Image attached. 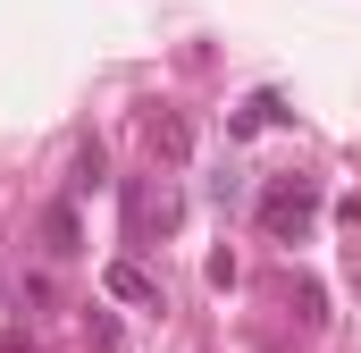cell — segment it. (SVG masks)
Listing matches in <instances>:
<instances>
[{
	"mask_svg": "<svg viewBox=\"0 0 361 353\" xmlns=\"http://www.w3.org/2000/svg\"><path fill=\"white\" fill-rule=\"evenodd\" d=\"M311 219H319V193H311V185H277L269 202H261V227H269L277 244H302Z\"/></svg>",
	"mask_w": 361,
	"mask_h": 353,
	"instance_id": "obj_1",
	"label": "cell"
},
{
	"mask_svg": "<svg viewBox=\"0 0 361 353\" xmlns=\"http://www.w3.org/2000/svg\"><path fill=\"white\" fill-rule=\"evenodd\" d=\"M177 193H169V185H143V193H135V244H143V236H152V227H160V236H169V227H177Z\"/></svg>",
	"mask_w": 361,
	"mask_h": 353,
	"instance_id": "obj_2",
	"label": "cell"
},
{
	"mask_svg": "<svg viewBox=\"0 0 361 353\" xmlns=\"http://www.w3.org/2000/svg\"><path fill=\"white\" fill-rule=\"evenodd\" d=\"M109 294H118V303H160V286H152L135 261H109Z\"/></svg>",
	"mask_w": 361,
	"mask_h": 353,
	"instance_id": "obj_3",
	"label": "cell"
},
{
	"mask_svg": "<svg viewBox=\"0 0 361 353\" xmlns=\"http://www.w3.org/2000/svg\"><path fill=\"white\" fill-rule=\"evenodd\" d=\"M42 236H51L42 253H51V261H68V253H76V202H59V210L42 219Z\"/></svg>",
	"mask_w": 361,
	"mask_h": 353,
	"instance_id": "obj_4",
	"label": "cell"
},
{
	"mask_svg": "<svg viewBox=\"0 0 361 353\" xmlns=\"http://www.w3.org/2000/svg\"><path fill=\"white\" fill-rule=\"evenodd\" d=\"M152 152H160V160H185V152H193V126H185V118H152Z\"/></svg>",
	"mask_w": 361,
	"mask_h": 353,
	"instance_id": "obj_5",
	"label": "cell"
},
{
	"mask_svg": "<svg viewBox=\"0 0 361 353\" xmlns=\"http://www.w3.org/2000/svg\"><path fill=\"white\" fill-rule=\"evenodd\" d=\"M101 176H109L101 143H76V176H68V193H101Z\"/></svg>",
	"mask_w": 361,
	"mask_h": 353,
	"instance_id": "obj_6",
	"label": "cell"
},
{
	"mask_svg": "<svg viewBox=\"0 0 361 353\" xmlns=\"http://www.w3.org/2000/svg\"><path fill=\"white\" fill-rule=\"evenodd\" d=\"M277 118H286V109H277V92H252V101H244V118H235V135H252V126H277Z\"/></svg>",
	"mask_w": 361,
	"mask_h": 353,
	"instance_id": "obj_7",
	"label": "cell"
},
{
	"mask_svg": "<svg viewBox=\"0 0 361 353\" xmlns=\"http://www.w3.org/2000/svg\"><path fill=\"white\" fill-rule=\"evenodd\" d=\"M85 328H92V345H101V353H126V337H118V320H109V311H85Z\"/></svg>",
	"mask_w": 361,
	"mask_h": 353,
	"instance_id": "obj_8",
	"label": "cell"
}]
</instances>
